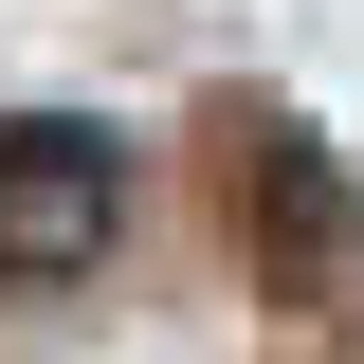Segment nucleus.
<instances>
[{
    "mask_svg": "<svg viewBox=\"0 0 364 364\" xmlns=\"http://www.w3.org/2000/svg\"><path fill=\"white\" fill-rule=\"evenodd\" d=\"M109 219H128V146H109V128H73V109L0 128V291L91 273V255H109Z\"/></svg>",
    "mask_w": 364,
    "mask_h": 364,
    "instance_id": "1",
    "label": "nucleus"
}]
</instances>
